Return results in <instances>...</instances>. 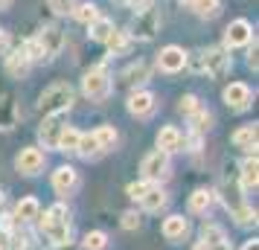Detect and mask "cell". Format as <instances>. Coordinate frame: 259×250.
I'll return each instance as SVG.
<instances>
[{
	"label": "cell",
	"mask_w": 259,
	"mask_h": 250,
	"mask_svg": "<svg viewBox=\"0 0 259 250\" xmlns=\"http://www.w3.org/2000/svg\"><path fill=\"white\" fill-rule=\"evenodd\" d=\"M38 201L35 198H24V201H18V207H15V218L18 221H32V218H38Z\"/></svg>",
	"instance_id": "cell-22"
},
{
	"label": "cell",
	"mask_w": 259,
	"mask_h": 250,
	"mask_svg": "<svg viewBox=\"0 0 259 250\" xmlns=\"http://www.w3.org/2000/svg\"><path fill=\"white\" fill-rule=\"evenodd\" d=\"M12 250H26V238L12 236Z\"/></svg>",
	"instance_id": "cell-40"
},
{
	"label": "cell",
	"mask_w": 259,
	"mask_h": 250,
	"mask_svg": "<svg viewBox=\"0 0 259 250\" xmlns=\"http://www.w3.org/2000/svg\"><path fill=\"white\" fill-rule=\"evenodd\" d=\"M233 145L239 148H256V125H245L233 134Z\"/></svg>",
	"instance_id": "cell-24"
},
{
	"label": "cell",
	"mask_w": 259,
	"mask_h": 250,
	"mask_svg": "<svg viewBox=\"0 0 259 250\" xmlns=\"http://www.w3.org/2000/svg\"><path fill=\"white\" fill-rule=\"evenodd\" d=\"M152 186V180H140V183H131L128 186V195L131 198H143V192Z\"/></svg>",
	"instance_id": "cell-37"
},
{
	"label": "cell",
	"mask_w": 259,
	"mask_h": 250,
	"mask_svg": "<svg viewBox=\"0 0 259 250\" xmlns=\"http://www.w3.org/2000/svg\"><path fill=\"white\" fill-rule=\"evenodd\" d=\"M111 32H114V24H111L108 18H96L94 24H91V38H94V41H108Z\"/></svg>",
	"instance_id": "cell-26"
},
{
	"label": "cell",
	"mask_w": 259,
	"mask_h": 250,
	"mask_svg": "<svg viewBox=\"0 0 259 250\" xmlns=\"http://www.w3.org/2000/svg\"><path fill=\"white\" fill-rule=\"evenodd\" d=\"M146 79H149V67H146L143 61H137V64H131L128 70L119 76V84H122V87H131V84L146 82Z\"/></svg>",
	"instance_id": "cell-18"
},
{
	"label": "cell",
	"mask_w": 259,
	"mask_h": 250,
	"mask_svg": "<svg viewBox=\"0 0 259 250\" xmlns=\"http://www.w3.org/2000/svg\"><path fill=\"white\" fill-rule=\"evenodd\" d=\"M242 250H259V241H256V238H250V241H245V247H242Z\"/></svg>",
	"instance_id": "cell-43"
},
{
	"label": "cell",
	"mask_w": 259,
	"mask_h": 250,
	"mask_svg": "<svg viewBox=\"0 0 259 250\" xmlns=\"http://www.w3.org/2000/svg\"><path fill=\"white\" fill-rule=\"evenodd\" d=\"M140 204H143V210H146V213H157V210L166 204V195L157 189V186H149V189L143 192Z\"/></svg>",
	"instance_id": "cell-20"
},
{
	"label": "cell",
	"mask_w": 259,
	"mask_h": 250,
	"mask_svg": "<svg viewBox=\"0 0 259 250\" xmlns=\"http://www.w3.org/2000/svg\"><path fill=\"white\" fill-rule=\"evenodd\" d=\"M192 9H195V15H201V18H215L219 9H222V3H219V0H198Z\"/></svg>",
	"instance_id": "cell-29"
},
{
	"label": "cell",
	"mask_w": 259,
	"mask_h": 250,
	"mask_svg": "<svg viewBox=\"0 0 259 250\" xmlns=\"http://www.w3.org/2000/svg\"><path fill=\"white\" fill-rule=\"evenodd\" d=\"M73 12H76V18H79L82 24H88V26L94 24L96 18H99V12H96V6H94V3H82V6H76Z\"/></svg>",
	"instance_id": "cell-31"
},
{
	"label": "cell",
	"mask_w": 259,
	"mask_h": 250,
	"mask_svg": "<svg viewBox=\"0 0 259 250\" xmlns=\"http://www.w3.org/2000/svg\"><path fill=\"white\" fill-rule=\"evenodd\" d=\"M76 145H79V131L64 125V131L59 137V152H76Z\"/></svg>",
	"instance_id": "cell-28"
},
{
	"label": "cell",
	"mask_w": 259,
	"mask_h": 250,
	"mask_svg": "<svg viewBox=\"0 0 259 250\" xmlns=\"http://www.w3.org/2000/svg\"><path fill=\"white\" fill-rule=\"evenodd\" d=\"M224 105L230 111H247L250 108V87L242 82H233L224 87Z\"/></svg>",
	"instance_id": "cell-7"
},
{
	"label": "cell",
	"mask_w": 259,
	"mask_h": 250,
	"mask_svg": "<svg viewBox=\"0 0 259 250\" xmlns=\"http://www.w3.org/2000/svg\"><path fill=\"white\" fill-rule=\"evenodd\" d=\"M9 6V0H0V9H6Z\"/></svg>",
	"instance_id": "cell-45"
},
{
	"label": "cell",
	"mask_w": 259,
	"mask_h": 250,
	"mask_svg": "<svg viewBox=\"0 0 259 250\" xmlns=\"http://www.w3.org/2000/svg\"><path fill=\"white\" fill-rule=\"evenodd\" d=\"M61 131H64V122L59 119V114L56 117H50L44 125H41V131H38V137H41V143H44V148H59V137Z\"/></svg>",
	"instance_id": "cell-11"
},
{
	"label": "cell",
	"mask_w": 259,
	"mask_h": 250,
	"mask_svg": "<svg viewBox=\"0 0 259 250\" xmlns=\"http://www.w3.org/2000/svg\"><path fill=\"white\" fill-rule=\"evenodd\" d=\"M117 3H128V0H117Z\"/></svg>",
	"instance_id": "cell-47"
},
{
	"label": "cell",
	"mask_w": 259,
	"mask_h": 250,
	"mask_svg": "<svg viewBox=\"0 0 259 250\" xmlns=\"http://www.w3.org/2000/svg\"><path fill=\"white\" fill-rule=\"evenodd\" d=\"M6 47H9V35L0 32V53H6Z\"/></svg>",
	"instance_id": "cell-42"
},
{
	"label": "cell",
	"mask_w": 259,
	"mask_h": 250,
	"mask_svg": "<svg viewBox=\"0 0 259 250\" xmlns=\"http://www.w3.org/2000/svg\"><path fill=\"white\" fill-rule=\"evenodd\" d=\"M189 122H192V131L195 134H201L207 125H210V114H204V111H195V114H189Z\"/></svg>",
	"instance_id": "cell-32"
},
{
	"label": "cell",
	"mask_w": 259,
	"mask_h": 250,
	"mask_svg": "<svg viewBox=\"0 0 259 250\" xmlns=\"http://www.w3.org/2000/svg\"><path fill=\"white\" fill-rule=\"evenodd\" d=\"M157 64H160V70L166 73H178L187 67V53L181 47H166L160 56H157Z\"/></svg>",
	"instance_id": "cell-10"
},
{
	"label": "cell",
	"mask_w": 259,
	"mask_h": 250,
	"mask_svg": "<svg viewBox=\"0 0 259 250\" xmlns=\"http://www.w3.org/2000/svg\"><path fill=\"white\" fill-rule=\"evenodd\" d=\"M181 3H184V6H195V3H198V0H181Z\"/></svg>",
	"instance_id": "cell-44"
},
{
	"label": "cell",
	"mask_w": 259,
	"mask_h": 250,
	"mask_svg": "<svg viewBox=\"0 0 259 250\" xmlns=\"http://www.w3.org/2000/svg\"><path fill=\"white\" fill-rule=\"evenodd\" d=\"M247 64H250V67H253V70H256V38H253V47H250V53H247Z\"/></svg>",
	"instance_id": "cell-39"
},
{
	"label": "cell",
	"mask_w": 259,
	"mask_h": 250,
	"mask_svg": "<svg viewBox=\"0 0 259 250\" xmlns=\"http://www.w3.org/2000/svg\"><path fill=\"white\" fill-rule=\"evenodd\" d=\"M82 90H84V96L94 99V102L108 99V93H111V76L105 73V67H94V70L88 73L82 79Z\"/></svg>",
	"instance_id": "cell-3"
},
{
	"label": "cell",
	"mask_w": 259,
	"mask_h": 250,
	"mask_svg": "<svg viewBox=\"0 0 259 250\" xmlns=\"http://www.w3.org/2000/svg\"><path fill=\"white\" fill-rule=\"evenodd\" d=\"M256 180H259V163H256V152H253V157H247L245 163H242V186L253 189Z\"/></svg>",
	"instance_id": "cell-21"
},
{
	"label": "cell",
	"mask_w": 259,
	"mask_h": 250,
	"mask_svg": "<svg viewBox=\"0 0 259 250\" xmlns=\"http://www.w3.org/2000/svg\"><path fill=\"white\" fill-rule=\"evenodd\" d=\"M122 227H125V230L140 227V215H137V213H122Z\"/></svg>",
	"instance_id": "cell-38"
},
{
	"label": "cell",
	"mask_w": 259,
	"mask_h": 250,
	"mask_svg": "<svg viewBox=\"0 0 259 250\" xmlns=\"http://www.w3.org/2000/svg\"><path fill=\"white\" fill-rule=\"evenodd\" d=\"M47 6L56 15H67V12H73V9H76V0H47Z\"/></svg>",
	"instance_id": "cell-35"
},
{
	"label": "cell",
	"mask_w": 259,
	"mask_h": 250,
	"mask_svg": "<svg viewBox=\"0 0 259 250\" xmlns=\"http://www.w3.org/2000/svg\"><path fill=\"white\" fill-rule=\"evenodd\" d=\"M166 169H169V155H166V152H160V148L143 157L140 172H143V178H146V180H160L166 175Z\"/></svg>",
	"instance_id": "cell-6"
},
{
	"label": "cell",
	"mask_w": 259,
	"mask_h": 250,
	"mask_svg": "<svg viewBox=\"0 0 259 250\" xmlns=\"http://www.w3.org/2000/svg\"><path fill=\"white\" fill-rule=\"evenodd\" d=\"M0 207H3V195H0Z\"/></svg>",
	"instance_id": "cell-46"
},
{
	"label": "cell",
	"mask_w": 259,
	"mask_h": 250,
	"mask_svg": "<svg viewBox=\"0 0 259 250\" xmlns=\"http://www.w3.org/2000/svg\"><path fill=\"white\" fill-rule=\"evenodd\" d=\"M105 44L114 49V53H125V49H128V38L122 35V32H111V38H108Z\"/></svg>",
	"instance_id": "cell-34"
},
{
	"label": "cell",
	"mask_w": 259,
	"mask_h": 250,
	"mask_svg": "<svg viewBox=\"0 0 259 250\" xmlns=\"http://www.w3.org/2000/svg\"><path fill=\"white\" fill-rule=\"evenodd\" d=\"M128 111L134 117H149L154 111V93H149V90H134L128 96Z\"/></svg>",
	"instance_id": "cell-12"
},
{
	"label": "cell",
	"mask_w": 259,
	"mask_h": 250,
	"mask_svg": "<svg viewBox=\"0 0 259 250\" xmlns=\"http://www.w3.org/2000/svg\"><path fill=\"white\" fill-rule=\"evenodd\" d=\"M76 152L82 157H94L99 155V143H96L94 134H79V145H76Z\"/></svg>",
	"instance_id": "cell-27"
},
{
	"label": "cell",
	"mask_w": 259,
	"mask_h": 250,
	"mask_svg": "<svg viewBox=\"0 0 259 250\" xmlns=\"http://www.w3.org/2000/svg\"><path fill=\"white\" fill-rule=\"evenodd\" d=\"M6 73H9L12 79H24L26 73H29V56L24 53V47L15 49L12 56L6 59Z\"/></svg>",
	"instance_id": "cell-17"
},
{
	"label": "cell",
	"mask_w": 259,
	"mask_h": 250,
	"mask_svg": "<svg viewBox=\"0 0 259 250\" xmlns=\"http://www.w3.org/2000/svg\"><path fill=\"white\" fill-rule=\"evenodd\" d=\"M35 41H38V47H41V53H44V59H56L61 53V47H64V35H61L59 26H44Z\"/></svg>",
	"instance_id": "cell-5"
},
{
	"label": "cell",
	"mask_w": 259,
	"mask_h": 250,
	"mask_svg": "<svg viewBox=\"0 0 259 250\" xmlns=\"http://www.w3.org/2000/svg\"><path fill=\"white\" fill-rule=\"evenodd\" d=\"M163 236L166 238H184L187 236V218L184 215H169L163 221Z\"/></svg>",
	"instance_id": "cell-19"
},
{
	"label": "cell",
	"mask_w": 259,
	"mask_h": 250,
	"mask_svg": "<svg viewBox=\"0 0 259 250\" xmlns=\"http://www.w3.org/2000/svg\"><path fill=\"white\" fill-rule=\"evenodd\" d=\"M195 250H230V244H227V236H224L222 227H204V241H201Z\"/></svg>",
	"instance_id": "cell-13"
},
{
	"label": "cell",
	"mask_w": 259,
	"mask_h": 250,
	"mask_svg": "<svg viewBox=\"0 0 259 250\" xmlns=\"http://www.w3.org/2000/svg\"><path fill=\"white\" fill-rule=\"evenodd\" d=\"M212 204V192L210 189H195L189 195V210L192 213H207Z\"/></svg>",
	"instance_id": "cell-23"
},
{
	"label": "cell",
	"mask_w": 259,
	"mask_h": 250,
	"mask_svg": "<svg viewBox=\"0 0 259 250\" xmlns=\"http://www.w3.org/2000/svg\"><path fill=\"white\" fill-rule=\"evenodd\" d=\"M15 166H18V172L21 175H38L41 169H44V155H41V148H24L21 155H18V160H15Z\"/></svg>",
	"instance_id": "cell-8"
},
{
	"label": "cell",
	"mask_w": 259,
	"mask_h": 250,
	"mask_svg": "<svg viewBox=\"0 0 259 250\" xmlns=\"http://www.w3.org/2000/svg\"><path fill=\"white\" fill-rule=\"evenodd\" d=\"M108 247V236L102 230H94L84 236V250H105Z\"/></svg>",
	"instance_id": "cell-30"
},
{
	"label": "cell",
	"mask_w": 259,
	"mask_h": 250,
	"mask_svg": "<svg viewBox=\"0 0 259 250\" xmlns=\"http://www.w3.org/2000/svg\"><path fill=\"white\" fill-rule=\"evenodd\" d=\"M201 70H207L212 79H222L224 73L230 70V56L224 49H210V53H201Z\"/></svg>",
	"instance_id": "cell-4"
},
{
	"label": "cell",
	"mask_w": 259,
	"mask_h": 250,
	"mask_svg": "<svg viewBox=\"0 0 259 250\" xmlns=\"http://www.w3.org/2000/svg\"><path fill=\"white\" fill-rule=\"evenodd\" d=\"M233 215H236V221H239L242 227H247V224H256V213H253L250 207H245V204H242L239 210H233Z\"/></svg>",
	"instance_id": "cell-33"
},
{
	"label": "cell",
	"mask_w": 259,
	"mask_h": 250,
	"mask_svg": "<svg viewBox=\"0 0 259 250\" xmlns=\"http://www.w3.org/2000/svg\"><path fill=\"white\" fill-rule=\"evenodd\" d=\"M181 143H184V134L178 131L175 125H166V128H160V131H157V148H160V152H166V155L178 152V148H181Z\"/></svg>",
	"instance_id": "cell-14"
},
{
	"label": "cell",
	"mask_w": 259,
	"mask_h": 250,
	"mask_svg": "<svg viewBox=\"0 0 259 250\" xmlns=\"http://www.w3.org/2000/svg\"><path fill=\"white\" fill-rule=\"evenodd\" d=\"M198 99H195V96H184V99H181V114H195V111H198Z\"/></svg>",
	"instance_id": "cell-36"
},
{
	"label": "cell",
	"mask_w": 259,
	"mask_h": 250,
	"mask_svg": "<svg viewBox=\"0 0 259 250\" xmlns=\"http://www.w3.org/2000/svg\"><path fill=\"white\" fill-rule=\"evenodd\" d=\"M76 169L73 166H61L56 169V175H53V189L59 192V195H67V192L76 189Z\"/></svg>",
	"instance_id": "cell-15"
},
{
	"label": "cell",
	"mask_w": 259,
	"mask_h": 250,
	"mask_svg": "<svg viewBox=\"0 0 259 250\" xmlns=\"http://www.w3.org/2000/svg\"><path fill=\"white\" fill-rule=\"evenodd\" d=\"M70 105H73V90H70V84H64V82L47 87L41 93V99H38V111L44 117H56L61 111H67Z\"/></svg>",
	"instance_id": "cell-1"
},
{
	"label": "cell",
	"mask_w": 259,
	"mask_h": 250,
	"mask_svg": "<svg viewBox=\"0 0 259 250\" xmlns=\"http://www.w3.org/2000/svg\"><path fill=\"white\" fill-rule=\"evenodd\" d=\"M50 250H79L76 244H70V241H61V244H53Z\"/></svg>",
	"instance_id": "cell-41"
},
{
	"label": "cell",
	"mask_w": 259,
	"mask_h": 250,
	"mask_svg": "<svg viewBox=\"0 0 259 250\" xmlns=\"http://www.w3.org/2000/svg\"><path fill=\"white\" fill-rule=\"evenodd\" d=\"M94 137H96V143H99V152H108V148H114V143H117V131H114V125H102V128H96Z\"/></svg>",
	"instance_id": "cell-25"
},
{
	"label": "cell",
	"mask_w": 259,
	"mask_h": 250,
	"mask_svg": "<svg viewBox=\"0 0 259 250\" xmlns=\"http://www.w3.org/2000/svg\"><path fill=\"white\" fill-rule=\"evenodd\" d=\"M157 26H160L157 12H154V9H143V12H137V21H134V26H131V35L152 38L154 32H157Z\"/></svg>",
	"instance_id": "cell-9"
},
{
	"label": "cell",
	"mask_w": 259,
	"mask_h": 250,
	"mask_svg": "<svg viewBox=\"0 0 259 250\" xmlns=\"http://www.w3.org/2000/svg\"><path fill=\"white\" fill-rule=\"evenodd\" d=\"M44 233L53 244H61L70 238V224H67V210L64 204H56L47 215H44Z\"/></svg>",
	"instance_id": "cell-2"
},
{
	"label": "cell",
	"mask_w": 259,
	"mask_h": 250,
	"mask_svg": "<svg viewBox=\"0 0 259 250\" xmlns=\"http://www.w3.org/2000/svg\"><path fill=\"white\" fill-rule=\"evenodd\" d=\"M224 41H227V47H242V44H247L250 41V24L247 21H233V24L227 26Z\"/></svg>",
	"instance_id": "cell-16"
}]
</instances>
